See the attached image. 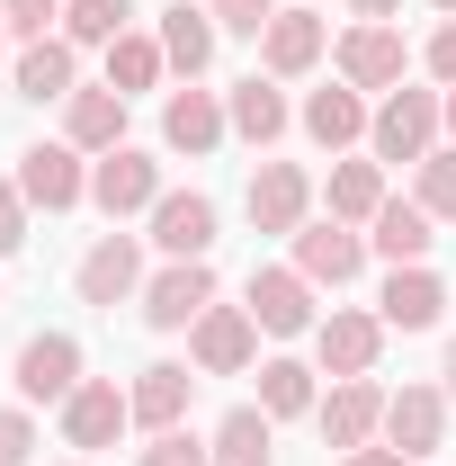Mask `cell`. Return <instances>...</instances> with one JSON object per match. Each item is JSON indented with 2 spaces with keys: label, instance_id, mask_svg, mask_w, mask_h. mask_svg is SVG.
Returning a JSON list of instances; mask_svg holds the SVG:
<instances>
[{
  "label": "cell",
  "instance_id": "21",
  "mask_svg": "<svg viewBox=\"0 0 456 466\" xmlns=\"http://www.w3.org/2000/svg\"><path fill=\"white\" fill-rule=\"evenodd\" d=\"M430 225H439V216H430L421 198H385L376 225H367V251H385L394 269H411V260H430V242H439Z\"/></svg>",
  "mask_w": 456,
  "mask_h": 466
},
{
  "label": "cell",
  "instance_id": "30",
  "mask_svg": "<svg viewBox=\"0 0 456 466\" xmlns=\"http://www.w3.org/2000/svg\"><path fill=\"white\" fill-rule=\"evenodd\" d=\"M322 404V395H313V368H304V359H269V368H260V412H269V421H295V412H313Z\"/></svg>",
  "mask_w": 456,
  "mask_h": 466
},
{
  "label": "cell",
  "instance_id": "28",
  "mask_svg": "<svg viewBox=\"0 0 456 466\" xmlns=\"http://www.w3.org/2000/svg\"><path fill=\"white\" fill-rule=\"evenodd\" d=\"M332 216L341 225H376V207H385V162H332Z\"/></svg>",
  "mask_w": 456,
  "mask_h": 466
},
{
  "label": "cell",
  "instance_id": "33",
  "mask_svg": "<svg viewBox=\"0 0 456 466\" xmlns=\"http://www.w3.org/2000/svg\"><path fill=\"white\" fill-rule=\"evenodd\" d=\"M421 207H430V216H456V144H439V153L421 162Z\"/></svg>",
  "mask_w": 456,
  "mask_h": 466
},
{
  "label": "cell",
  "instance_id": "34",
  "mask_svg": "<svg viewBox=\"0 0 456 466\" xmlns=\"http://www.w3.org/2000/svg\"><path fill=\"white\" fill-rule=\"evenodd\" d=\"M206 9L224 36H269V18H278V0H206Z\"/></svg>",
  "mask_w": 456,
  "mask_h": 466
},
{
  "label": "cell",
  "instance_id": "5",
  "mask_svg": "<svg viewBox=\"0 0 456 466\" xmlns=\"http://www.w3.org/2000/svg\"><path fill=\"white\" fill-rule=\"evenodd\" d=\"M206 305H215V269L206 260H171L162 279H144V323L153 332H188Z\"/></svg>",
  "mask_w": 456,
  "mask_h": 466
},
{
  "label": "cell",
  "instance_id": "19",
  "mask_svg": "<svg viewBox=\"0 0 456 466\" xmlns=\"http://www.w3.org/2000/svg\"><path fill=\"white\" fill-rule=\"evenodd\" d=\"M224 135H233V116H224L215 90H171V99H162V144H171V153L197 162V153H215Z\"/></svg>",
  "mask_w": 456,
  "mask_h": 466
},
{
  "label": "cell",
  "instance_id": "44",
  "mask_svg": "<svg viewBox=\"0 0 456 466\" xmlns=\"http://www.w3.org/2000/svg\"><path fill=\"white\" fill-rule=\"evenodd\" d=\"M439 9H448V18H456V0H439Z\"/></svg>",
  "mask_w": 456,
  "mask_h": 466
},
{
  "label": "cell",
  "instance_id": "23",
  "mask_svg": "<svg viewBox=\"0 0 456 466\" xmlns=\"http://www.w3.org/2000/svg\"><path fill=\"white\" fill-rule=\"evenodd\" d=\"M188 395H197V377H188L179 359H153V368H144V377L125 386V404H134V421H144V431H179Z\"/></svg>",
  "mask_w": 456,
  "mask_h": 466
},
{
  "label": "cell",
  "instance_id": "4",
  "mask_svg": "<svg viewBox=\"0 0 456 466\" xmlns=\"http://www.w3.org/2000/svg\"><path fill=\"white\" fill-rule=\"evenodd\" d=\"M72 288H81V305H99V314H116L125 296H144V242H134V233H99Z\"/></svg>",
  "mask_w": 456,
  "mask_h": 466
},
{
  "label": "cell",
  "instance_id": "27",
  "mask_svg": "<svg viewBox=\"0 0 456 466\" xmlns=\"http://www.w3.org/2000/svg\"><path fill=\"white\" fill-rule=\"evenodd\" d=\"M81 90V55H72V36H36L27 55H18V99H72Z\"/></svg>",
  "mask_w": 456,
  "mask_h": 466
},
{
  "label": "cell",
  "instance_id": "12",
  "mask_svg": "<svg viewBox=\"0 0 456 466\" xmlns=\"http://www.w3.org/2000/svg\"><path fill=\"white\" fill-rule=\"evenodd\" d=\"M322 55H332V27H322L313 9H278V18H269V36H260V63H269V81H304Z\"/></svg>",
  "mask_w": 456,
  "mask_h": 466
},
{
  "label": "cell",
  "instance_id": "7",
  "mask_svg": "<svg viewBox=\"0 0 456 466\" xmlns=\"http://www.w3.org/2000/svg\"><path fill=\"white\" fill-rule=\"evenodd\" d=\"M242 207H251V225H260V233H295L304 216H313V171H304V162H260Z\"/></svg>",
  "mask_w": 456,
  "mask_h": 466
},
{
  "label": "cell",
  "instance_id": "17",
  "mask_svg": "<svg viewBox=\"0 0 456 466\" xmlns=\"http://www.w3.org/2000/svg\"><path fill=\"white\" fill-rule=\"evenodd\" d=\"M439 440H448V395H439V386H402V395H385V449L430 458Z\"/></svg>",
  "mask_w": 456,
  "mask_h": 466
},
{
  "label": "cell",
  "instance_id": "38",
  "mask_svg": "<svg viewBox=\"0 0 456 466\" xmlns=\"http://www.w3.org/2000/svg\"><path fill=\"white\" fill-rule=\"evenodd\" d=\"M430 81H448V90H456V18L430 36Z\"/></svg>",
  "mask_w": 456,
  "mask_h": 466
},
{
  "label": "cell",
  "instance_id": "41",
  "mask_svg": "<svg viewBox=\"0 0 456 466\" xmlns=\"http://www.w3.org/2000/svg\"><path fill=\"white\" fill-rule=\"evenodd\" d=\"M448 395H456V341H448Z\"/></svg>",
  "mask_w": 456,
  "mask_h": 466
},
{
  "label": "cell",
  "instance_id": "39",
  "mask_svg": "<svg viewBox=\"0 0 456 466\" xmlns=\"http://www.w3.org/2000/svg\"><path fill=\"white\" fill-rule=\"evenodd\" d=\"M341 466H411V458H402V449H349Z\"/></svg>",
  "mask_w": 456,
  "mask_h": 466
},
{
  "label": "cell",
  "instance_id": "16",
  "mask_svg": "<svg viewBox=\"0 0 456 466\" xmlns=\"http://www.w3.org/2000/svg\"><path fill=\"white\" fill-rule=\"evenodd\" d=\"M313 350H322V368H332V377H376L385 323H376V314H349V305H332V314L313 323Z\"/></svg>",
  "mask_w": 456,
  "mask_h": 466
},
{
  "label": "cell",
  "instance_id": "6",
  "mask_svg": "<svg viewBox=\"0 0 456 466\" xmlns=\"http://www.w3.org/2000/svg\"><path fill=\"white\" fill-rule=\"evenodd\" d=\"M251 350H260V323H251V305H206V314L188 323V359H197L206 377H233V368H251Z\"/></svg>",
  "mask_w": 456,
  "mask_h": 466
},
{
  "label": "cell",
  "instance_id": "40",
  "mask_svg": "<svg viewBox=\"0 0 456 466\" xmlns=\"http://www.w3.org/2000/svg\"><path fill=\"white\" fill-rule=\"evenodd\" d=\"M349 9H358V18H394L402 0H349Z\"/></svg>",
  "mask_w": 456,
  "mask_h": 466
},
{
  "label": "cell",
  "instance_id": "11",
  "mask_svg": "<svg viewBox=\"0 0 456 466\" xmlns=\"http://www.w3.org/2000/svg\"><path fill=\"white\" fill-rule=\"evenodd\" d=\"M313 421H322L332 449H367V440L385 431V386H376V377H341V386L313 404Z\"/></svg>",
  "mask_w": 456,
  "mask_h": 466
},
{
  "label": "cell",
  "instance_id": "13",
  "mask_svg": "<svg viewBox=\"0 0 456 466\" xmlns=\"http://www.w3.org/2000/svg\"><path fill=\"white\" fill-rule=\"evenodd\" d=\"M153 242H162L171 260H206V251H215V198H206V188H162Z\"/></svg>",
  "mask_w": 456,
  "mask_h": 466
},
{
  "label": "cell",
  "instance_id": "15",
  "mask_svg": "<svg viewBox=\"0 0 456 466\" xmlns=\"http://www.w3.org/2000/svg\"><path fill=\"white\" fill-rule=\"evenodd\" d=\"M251 323H260V332H313V279H304V269H251Z\"/></svg>",
  "mask_w": 456,
  "mask_h": 466
},
{
  "label": "cell",
  "instance_id": "24",
  "mask_svg": "<svg viewBox=\"0 0 456 466\" xmlns=\"http://www.w3.org/2000/svg\"><path fill=\"white\" fill-rule=\"evenodd\" d=\"M304 135L322 144V153H341L367 135V90H349V81H322L313 99H304Z\"/></svg>",
  "mask_w": 456,
  "mask_h": 466
},
{
  "label": "cell",
  "instance_id": "14",
  "mask_svg": "<svg viewBox=\"0 0 456 466\" xmlns=\"http://www.w3.org/2000/svg\"><path fill=\"white\" fill-rule=\"evenodd\" d=\"M18 188H27V207L63 216V207H81V198H90V171H81V153H72V144H36V153H18Z\"/></svg>",
  "mask_w": 456,
  "mask_h": 466
},
{
  "label": "cell",
  "instance_id": "10",
  "mask_svg": "<svg viewBox=\"0 0 456 466\" xmlns=\"http://www.w3.org/2000/svg\"><path fill=\"white\" fill-rule=\"evenodd\" d=\"M134 421V404H125V386L116 377H81L72 386V404H63V440L72 449H116V431Z\"/></svg>",
  "mask_w": 456,
  "mask_h": 466
},
{
  "label": "cell",
  "instance_id": "8",
  "mask_svg": "<svg viewBox=\"0 0 456 466\" xmlns=\"http://www.w3.org/2000/svg\"><path fill=\"white\" fill-rule=\"evenodd\" d=\"M295 269L313 279V288H349L358 269H367V233L358 225H295Z\"/></svg>",
  "mask_w": 456,
  "mask_h": 466
},
{
  "label": "cell",
  "instance_id": "45",
  "mask_svg": "<svg viewBox=\"0 0 456 466\" xmlns=\"http://www.w3.org/2000/svg\"><path fill=\"white\" fill-rule=\"evenodd\" d=\"M72 466H81V458H72Z\"/></svg>",
  "mask_w": 456,
  "mask_h": 466
},
{
  "label": "cell",
  "instance_id": "3",
  "mask_svg": "<svg viewBox=\"0 0 456 466\" xmlns=\"http://www.w3.org/2000/svg\"><path fill=\"white\" fill-rule=\"evenodd\" d=\"M90 198H99L108 216H153V207H162V162L134 153V144H116V153L90 162Z\"/></svg>",
  "mask_w": 456,
  "mask_h": 466
},
{
  "label": "cell",
  "instance_id": "9",
  "mask_svg": "<svg viewBox=\"0 0 456 466\" xmlns=\"http://www.w3.org/2000/svg\"><path fill=\"white\" fill-rule=\"evenodd\" d=\"M81 386V341L72 332H36L18 350V404H72Z\"/></svg>",
  "mask_w": 456,
  "mask_h": 466
},
{
  "label": "cell",
  "instance_id": "37",
  "mask_svg": "<svg viewBox=\"0 0 456 466\" xmlns=\"http://www.w3.org/2000/svg\"><path fill=\"white\" fill-rule=\"evenodd\" d=\"M27 449H36V421H27V404L0 412V466H27Z\"/></svg>",
  "mask_w": 456,
  "mask_h": 466
},
{
  "label": "cell",
  "instance_id": "22",
  "mask_svg": "<svg viewBox=\"0 0 456 466\" xmlns=\"http://www.w3.org/2000/svg\"><path fill=\"white\" fill-rule=\"evenodd\" d=\"M215 36H224V27H215L206 0H171V9H162V55H171V72H188V81L215 63Z\"/></svg>",
  "mask_w": 456,
  "mask_h": 466
},
{
  "label": "cell",
  "instance_id": "31",
  "mask_svg": "<svg viewBox=\"0 0 456 466\" xmlns=\"http://www.w3.org/2000/svg\"><path fill=\"white\" fill-rule=\"evenodd\" d=\"M134 18V0H63V36L72 46H116Z\"/></svg>",
  "mask_w": 456,
  "mask_h": 466
},
{
  "label": "cell",
  "instance_id": "35",
  "mask_svg": "<svg viewBox=\"0 0 456 466\" xmlns=\"http://www.w3.org/2000/svg\"><path fill=\"white\" fill-rule=\"evenodd\" d=\"M0 18H9V36H27V46H36V36L63 18V0H0Z\"/></svg>",
  "mask_w": 456,
  "mask_h": 466
},
{
  "label": "cell",
  "instance_id": "25",
  "mask_svg": "<svg viewBox=\"0 0 456 466\" xmlns=\"http://www.w3.org/2000/svg\"><path fill=\"white\" fill-rule=\"evenodd\" d=\"M206 449H215V466H278V421H269L260 404H233Z\"/></svg>",
  "mask_w": 456,
  "mask_h": 466
},
{
  "label": "cell",
  "instance_id": "42",
  "mask_svg": "<svg viewBox=\"0 0 456 466\" xmlns=\"http://www.w3.org/2000/svg\"><path fill=\"white\" fill-rule=\"evenodd\" d=\"M448 135H456V90H448Z\"/></svg>",
  "mask_w": 456,
  "mask_h": 466
},
{
  "label": "cell",
  "instance_id": "26",
  "mask_svg": "<svg viewBox=\"0 0 456 466\" xmlns=\"http://www.w3.org/2000/svg\"><path fill=\"white\" fill-rule=\"evenodd\" d=\"M224 116H233V135H242V144H260V153H269V144L286 135V90H278V81H260V72H251V81H233Z\"/></svg>",
  "mask_w": 456,
  "mask_h": 466
},
{
  "label": "cell",
  "instance_id": "36",
  "mask_svg": "<svg viewBox=\"0 0 456 466\" xmlns=\"http://www.w3.org/2000/svg\"><path fill=\"white\" fill-rule=\"evenodd\" d=\"M27 216H36V207H27V188H18V179H0V260L27 242Z\"/></svg>",
  "mask_w": 456,
  "mask_h": 466
},
{
  "label": "cell",
  "instance_id": "32",
  "mask_svg": "<svg viewBox=\"0 0 456 466\" xmlns=\"http://www.w3.org/2000/svg\"><path fill=\"white\" fill-rule=\"evenodd\" d=\"M134 466H215V449L197 431H153V449H134Z\"/></svg>",
  "mask_w": 456,
  "mask_h": 466
},
{
  "label": "cell",
  "instance_id": "18",
  "mask_svg": "<svg viewBox=\"0 0 456 466\" xmlns=\"http://www.w3.org/2000/svg\"><path fill=\"white\" fill-rule=\"evenodd\" d=\"M439 314H448V288H439V269H430V260L394 269L385 296H376V323H385V332H430Z\"/></svg>",
  "mask_w": 456,
  "mask_h": 466
},
{
  "label": "cell",
  "instance_id": "2",
  "mask_svg": "<svg viewBox=\"0 0 456 466\" xmlns=\"http://www.w3.org/2000/svg\"><path fill=\"white\" fill-rule=\"evenodd\" d=\"M332 63H341L349 90H402V63H411V46H402V27H385V18H358L341 46H332Z\"/></svg>",
  "mask_w": 456,
  "mask_h": 466
},
{
  "label": "cell",
  "instance_id": "43",
  "mask_svg": "<svg viewBox=\"0 0 456 466\" xmlns=\"http://www.w3.org/2000/svg\"><path fill=\"white\" fill-rule=\"evenodd\" d=\"M0 55H9V18H0Z\"/></svg>",
  "mask_w": 456,
  "mask_h": 466
},
{
  "label": "cell",
  "instance_id": "29",
  "mask_svg": "<svg viewBox=\"0 0 456 466\" xmlns=\"http://www.w3.org/2000/svg\"><path fill=\"white\" fill-rule=\"evenodd\" d=\"M162 72H171V55H162V36H134V27H125V36L108 46V90H125V99H134V90H153Z\"/></svg>",
  "mask_w": 456,
  "mask_h": 466
},
{
  "label": "cell",
  "instance_id": "20",
  "mask_svg": "<svg viewBox=\"0 0 456 466\" xmlns=\"http://www.w3.org/2000/svg\"><path fill=\"white\" fill-rule=\"evenodd\" d=\"M63 144L72 153H116L125 144V90H108V81L99 90H72L63 99Z\"/></svg>",
  "mask_w": 456,
  "mask_h": 466
},
{
  "label": "cell",
  "instance_id": "1",
  "mask_svg": "<svg viewBox=\"0 0 456 466\" xmlns=\"http://www.w3.org/2000/svg\"><path fill=\"white\" fill-rule=\"evenodd\" d=\"M439 126H448V90H385V108L367 116V144L376 162H430L439 153Z\"/></svg>",
  "mask_w": 456,
  "mask_h": 466
}]
</instances>
